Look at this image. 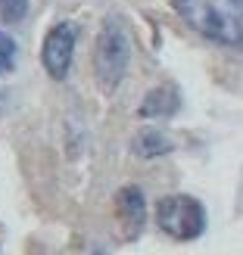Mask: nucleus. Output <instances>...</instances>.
Returning a JSON list of instances; mask_svg holds the SVG:
<instances>
[{
    "mask_svg": "<svg viewBox=\"0 0 243 255\" xmlns=\"http://www.w3.org/2000/svg\"><path fill=\"white\" fill-rule=\"evenodd\" d=\"M131 149H134V156H140V159H159V156H169V152L175 149V140L169 134L156 131V128H147V131H140L134 137Z\"/></svg>",
    "mask_w": 243,
    "mask_h": 255,
    "instance_id": "0eeeda50",
    "label": "nucleus"
},
{
    "mask_svg": "<svg viewBox=\"0 0 243 255\" xmlns=\"http://www.w3.org/2000/svg\"><path fill=\"white\" fill-rule=\"evenodd\" d=\"M131 66V34L122 25V19L109 16L103 22V28L97 34V47H94V78L106 94H112L122 84Z\"/></svg>",
    "mask_w": 243,
    "mask_h": 255,
    "instance_id": "f03ea898",
    "label": "nucleus"
},
{
    "mask_svg": "<svg viewBox=\"0 0 243 255\" xmlns=\"http://www.w3.org/2000/svg\"><path fill=\"white\" fill-rule=\"evenodd\" d=\"M97 255H100V252H97Z\"/></svg>",
    "mask_w": 243,
    "mask_h": 255,
    "instance_id": "9d476101",
    "label": "nucleus"
},
{
    "mask_svg": "<svg viewBox=\"0 0 243 255\" xmlns=\"http://www.w3.org/2000/svg\"><path fill=\"white\" fill-rule=\"evenodd\" d=\"M16 62H19V44L6 31H0V78L16 72Z\"/></svg>",
    "mask_w": 243,
    "mask_h": 255,
    "instance_id": "6e6552de",
    "label": "nucleus"
},
{
    "mask_svg": "<svg viewBox=\"0 0 243 255\" xmlns=\"http://www.w3.org/2000/svg\"><path fill=\"white\" fill-rule=\"evenodd\" d=\"M156 224L165 237L178 240V243H190L206 234V209L197 196L169 193L156 202Z\"/></svg>",
    "mask_w": 243,
    "mask_h": 255,
    "instance_id": "7ed1b4c3",
    "label": "nucleus"
},
{
    "mask_svg": "<svg viewBox=\"0 0 243 255\" xmlns=\"http://www.w3.org/2000/svg\"><path fill=\"white\" fill-rule=\"evenodd\" d=\"M116 218L125 240H137L147 224V196L137 184H125L116 193Z\"/></svg>",
    "mask_w": 243,
    "mask_h": 255,
    "instance_id": "39448f33",
    "label": "nucleus"
},
{
    "mask_svg": "<svg viewBox=\"0 0 243 255\" xmlns=\"http://www.w3.org/2000/svg\"><path fill=\"white\" fill-rule=\"evenodd\" d=\"M175 12L200 37L243 50V0H172Z\"/></svg>",
    "mask_w": 243,
    "mask_h": 255,
    "instance_id": "f257e3e1",
    "label": "nucleus"
},
{
    "mask_svg": "<svg viewBox=\"0 0 243 255\" xmlns=\"http://www.w3.org/2000/svg\"><path fill=\"white\" fill-rule=\"evenodd\" d=\"M181 109V91L175 84H156L137 106L140 119H172Z\"/></svg>",
    "mask_w": 243,
    "mask_h": 255,
    "instance_id": "423d86ee",
    "label": "nucleus"
},
{
    "mask_svg": "<svg viewBox=\"0 0 243 255\" xmlns=\"http://www.w3.org/2000/svg\"><path fill=\"white\" fill-rule=\"evenodd\" d=\"M75 44H78V28L72 22H56L47 31L44 47H41V66L53 81H66L72 59H75Z\"/></svg>",
    "mask_w": 243,
    "mask_h": 255,
    "instance_id": "20e7f679",
    "label": "nucleus"
},
{
    "mask_svg": "<svg viewBox=\"0 0 243 255\" xmlns=\"http://www.w3.org/2000/svg\"><path fill=\"white\" fill-rule=\"evenodd\" d=\"M0 16H3V22H22L25 16H28V0H0Z\"/></svg>",
    "mask_w": 243,
    "mask_h": 255,
    "instance_id": "1a4fd4ad",
    "label": "nucleus"
}]
</instances>
